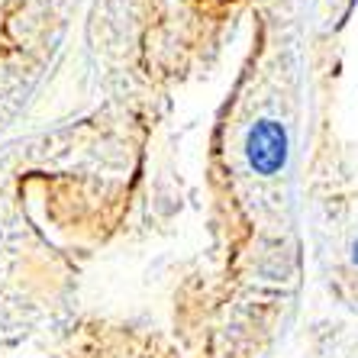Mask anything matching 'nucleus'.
<instances>
[{
  "mask_svg": "<svg viewBox=\"0 0 358 358\" xmlns=\"http://www.w3.org/2000/svg\"><path fill=\"white\" fill-rule=\"evenodd\" d=\"M245 155H249L252 168L259 175L281 171L284 162H287V133H284V126L275 123V120L255 123V129L249 133V142H245Z\"/></svg>",
  "mask_w": 358,
  "mask_h": 358,
  "instance_id": "nucleus-1",
  "label": "nucleus"
},
{
  "mask_svg": "<svg viewBox=\"0 0 358 358\" xmlns=\"http://www.w3.org/2000/svg\"><path fill=\"white\" fill-rule=\"evenodd\" d=\"M355 259H358V245H355Z\"/></svg>",
  "mask_w": 358,
  "mask_h": 358,
  "instance_id": "nucleus-2",
  "label": "nucleus"
}]
</instances>
